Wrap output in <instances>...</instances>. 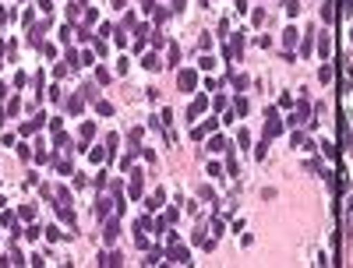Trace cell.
Segmentation results:
<instances>
[{
	"label": "cell",
	"mask_w": 353,
	"mask_h": 268,
	"mask_svg": "<svg viewBox=\"0 0 353 268\" xmlns=\"http://www.w3.org/2000/svg\"><path fill=\"white\" fill-rule=\"evenodd\" d=\"M128 194H131V198H141V169L131 173V187H128Z\"/></svg>",
	"instance_id": "10"
},
{
	"label": "cell",
	"mask_w": 353,
	"mask_h": 268,
	"mask_svg": "<svg viewBox=\"0 0 353 268\" xmlns=\"http://www.w3.org/2000/svg\"><path fill=\"white\" fill-rule=\"evenodd\" d=\"M293 148H301V152H311V138H307V134H293Z\"/></svg>",
	"instance_id": "13"
},
{
	"label": "cell",
	"mask_w": 353,
	"mask_h": 268,
	"mask_svg": "<svg viewBox=\"0 0 353 268\" xmlns=\"http://www.w3.org/2000/svg\"><path fill=\"white\" fill-rule=\"evenodd\" d=\"M318 78H321V81H325V85L332 81V64H329V61H325V68H321V74H318Z\"/></svg>",
	"instance_id": "19"
},
{
	"label": "cell",
	"mask_w": 353,
	"mask_h": 268,
	"mask_svg": "<svg viewBox=\"0 0 353 268\" xmlns=\"http://www.w3.org/2000/svg\"><path fill=\"white\" fill-rule=\"evenodd\" d=\"M216 127H219V121H205L201 127H194V131H191V138H194V141H201L205 134H209V131H216Z\"/></svg>",
	"instance_id": "9"
},
{
	"label": "cell",
	"mask_w": 353,
	"mask_h": 268,
	"mask_svg": "<svg viewBox=\"0 0 353 268\" xmlns=\"http://www.w3.org/2000/svg\"><path fill=\"white\" fill-rule=\"evenodd\" d=\"M113 8H124V0H113Z\"/></svg>",
	"instance_id": "31"
},
{
	"label": "cell",
	"mask_w": 353,
	"mask_h": 268,
	"mask_svg": "<svg viewBox=\"0 0 353 268\" xmlns=\"http://www.w3.org/2000/svg\"><path fill=\"white\" fill-rule=\"evenodd\" d=\"M71 36H74V28H71V25H64V28H61V39H64V43H71Z\"/></svg>",
	"instance_id": "23"
},
{
	"label": "cell",
	"mask_w": 353,
	"mask_h": 268,
	"mask_svg": "<svg viewBox=\"0 0 353 268\" xmlns=\"http://www.w3.org/2000/svg\"><path fill=\"white\" fill-rule=\"evenodd\" d=\"M321 18H325V25H332V21H336V11H332V4H325V8H321Z\"/></svg>",
	"instance_id": "18"
},
{
	"label": "cell",
	"mask_w": 353,
	"mask_h": 268,
	"mask_svg": "<svg viewBox=\"0 0 353 268\" xmlns=\"http://www.w3.org/2000/svg\"><path fill=\"white\" fill-rule=\"evenodd\" d=\"M176 85H181V92H194V88H198V74L188 68V71L176 74Z\"/></svg>",
	"instance_id": "4"
},
{
	"label": "cell",
	"mask_w": 353,
	"mask_h": 268,
	"mask_svg": "<svg viewBox=\"0 0 353 268\" xmlns=\"http://www.w3.org/2000/svg\"><path fill=\"white\" fill-rule=\"evenodd\" d=\"M209 148H212V152H223V148H226V138H212Z\"/></svg>",
	"instance_id": "21"
},
{
	"label": "cell",
	"mask_w": 353,
	"mask_h": 268,
	"mask_svg": "<svg viewBox=\"0 0 353 268\" xmlns=\"http://www.w3.org/2000/svg\"><path fill=\"white\" fill-rule=\"evenodd\" d=\"M205 110H209V96H198V99L191 103V110H188V121H194V116H201Z\"/></svg>",
	"instance_id": "7"
},
{
	"label": "cell",
	"mask_w": 353,
	"mask_h": 268,
	"mask_svg": "<svg viewBox=\"0 0 353 268\" xmlns=\"http://www.w3.org/2000/svg\"><path fill=\"white\" fill-rule=\"evenodd\" d=\"M233 113L244 116V113H248V99H233Z\"/></svg>",
	"instance_id": "20"
},
{
	"label": "cell",
	"mask_w": 353,
	"mask_h": 268,
	"mask_svg": "<svg viewBox=\"0 0 353 268\" xmlns=\"http://www.w3.org/2000/svg\"><path fill=\"white\" fill-rule=\"evenodd\" d=\"M297 39H301L297 28H286V32H283V43H286V46H297Z\"/></svg>",
	"instance_id": "15"
},
{
	"label": "cell",
	"mask_w": 353,
	"mask_h": 268,
	"mask_svg": "<svg viewBox=\"0 0 353 268\" xmlns=\"http://www.w3.org/2000/svg\"><path fill=\"white\" fill-rule=\"evenodd\" d=\"M68 110H71V113H81V99H78V96H74V99H71V103H68Z\"/></svg>",
	"instance_id": "26"
},
{
	"label": "cell",
	"mask_w": 353,
	"mask_h": 268,
	"mask_svg": "<svg viewBox=\"0 0 353 268\" xmlns=\"http://www.w3.org/2000/svg\"><path fill=\"white\" fill-rule=\"evenodd\" d=\"M106 226H103V244H117V236H121V223H117L113 216L110 219H103Z\"/></svg>",
	"instance_id": "3"
},
{
	"label": "cell",
	"mask_w": 353,
	"mask_h": 268,
	"mask_svg": "<svg viewBox=\"0 0 353 268\" xmlns=\"http://www.w3.org/2000/svg\"><path fill=\"white\" fill-rule=\"evenodd\" d=\"M279 131H283L279 113H276V110H265V138H276Z\"/></svg>",
	"instance_id": "2"
},
{
	"label": "cell",
	"mask_w": 353,
	"mask_h": 268,
	"mask_svg": "<svg viewBox=\"0 0 353 268\" xmlns=\"http://www.w3.org/2000/svg\"><path fill=\"white\" fill-rule=\"evenodd\" d=\"M286 124H293V127H297V124H314V121H311V110H307V103H301L297 110H293V116H290Z\"/></svg>",
	"instance_id": "5"
},
{
	"label": "cell",
	"mask_w": 353,
	"mask_h": 268,
	"mask_svg": "<svg viewBox=\"0 0 353 268\" xmlns=\"http://www.w3.org/2000/svg\"><path fill=\"white\" fill-rule=\"evenodd\" d=\"M166 258H170L173 265H188V261H191V251L181 244V236H176V233H170V247H166Z\"/></svg>",
	"instance_id": "1"
},
{
	"label": "cell",
	"mask_w": 353,
	"mask_h": 268,
	"mask_svg": "<svg viewBox=\"0 0 353 268\" xmlns=\"http://www.w3.org/2000/svg\"><path fill=\"white\" fill-rule=\"evenodd\" d=\"M318 53H321V61H329V56H332V36H329V32H321V39H318Z\"/></svg>",
	"instance_id": "8"
},
{
	"label": "cell",
	"mask_w": 353,
	"mask_h": 268,
	"mask_svg": "<svg viewBox=\"0 0 353 268\" xmlns=\"http://www.w3.org/2000/svg\"><path fill=\"white\" fill-rule=\"evenodd\" d=\"M39 8H43V14H50V11H53V4H50V0H39Z\"/></svg>",
	"instance_id": "29"
},
{
	"label": "cell",
	"mask_w": 353,
	"mask_h": 268,
	"mask_svg": "<svg viewBox=\"0 0 353 268\" xmlns=\"http://www.w3.org/2000/svg\"><path fill=\"white\" fill-rule=\"evenodd\" d=\"M212 64H216L212 56H201V61H198V68H201V71H212Z\"/></svg>",
	"instance_id": "22"
},
{
	"label": "cell",
	"mask_w": 353,
	"mask_h": 268,
	"mask_svg": "<svg viewBox=\"0 0 353 268\" xmlns=\"http://www.w3.org/2000/svg\"><path fill=\"white\" fill-rule=\"evenodd\" d=\"M170 64H181V46L170 43Z\"/></svg>",
	"instance_id": "17"
},
{
	"label": "cell",
	"mask_w": 353,
	"mask_h": 268,
	"mask_svg": "<svg viewBox=\"0 0 353 268\" xmlns=\"http://www.w3.org/2000/svg\"><path fill=\"white\" fill-rule=\"evenodd\" d=\"M346 226H350V233H353V201H350V208H346Z\"/></svg>",
	"instance_id": "27"
},
{
	"label": "cell",
	"mask_w": 353,
	"mask_h": 268,
	"mask_svg": "<svg viewBox=\"0 0 353 268\" xmlns=\"http://www.w3.org/2000/svg\"><path fill=\"white\" fill-rule=\"evenodd\" d=\"M78 134H81V148H85V141L96 134V124H81V131H78Z\"/></svg>",
	"instance_id": "14"
},
{
	"label": "cell",
	"mask_w": 353,
	"mask_h": 268,
	"mask_svg": "<svg viewBox=\"0 0 353 268\" xmlns=\"http://www.w3.org/2000/svg\"><path fill=\"white\" fill-rule=\"evenodd\" d=\"M209 229H212V240H216V236L223 233V223H219V219H212V226H209Z\"/></svg>",
	"instance_id": "25"
},
{
	"label": "cell",
	"mask_w": 353,
	"mask_h": 268,
	"mask_svg": "<svg viewBox=\"0 0 353 268\" xmlns=\"http://www.w3.org/2000/svg\"><path fill=\"white\" fill-rule=\"evenodd\" d=\"M163 201H166V194H163V191H156V194L149 198V205H145V208H149V212H159V208H163Z\"/></svg>",
	"instance_id": "12"
},
{
	"label": "cell",
	"mask_w": 353,
	"mask_h": 268,
	"mask_svg": "<svg viewBox=\"0 0 353 268\" xmlns=\"http://www.w3.org/2000/svg\"><path fill=\"white\" fill-rule=\"evenodd\" d=\"M81 8H85V4H81V0H74V4H68V18L74 21V18L81 14Z\"/></svg>",
	"instance_id": "16"
},
{
	"label": "cell",
	"mask_w": 353,
	"mask_h": 268,
	"mask_svg": "<svg viewBox=\"0 0 353 268\" xmlns=\"http://www.w3.org/2000/svg\"><path fill=\"white\" fill-rule=\"evenodd\" d=\"M301 11V4H297V0H286V14H297Z\"/></svg>",
	"instance_id": "24"
},
{
	"label": "cell",
	"mask_w": 353,
	"mask_h": 268,
	"mask_svg": "<svg viewBox=\"0 0 353 268\" xmlns=\"http://www.w3.org/2000/svg\"><path fill=\"white\" fill-rule=\"evenodd\" d=\"M244 53V36L237 32V36H233L230 39V46H226V61H237V56Z\"/></svg>",
	"instance_id": "6"
},
{
	"label": "cell",
	"mask_w": 353,
	"mask_h": 268,
	"mask_svg": "<svg viewBox=\"0 0 353 268\" xmlns=\"http://www.w3.org/2000/svg\"><path fill=\"white\" fill-rule=\"evenodd\" d=\"M343 14H350V18H353V0H343Z\"/></svg>",
	"instance_id": "28"
},
{
	"label": "cell",
	"mask_w": 353,
	"mask_h": 268,
	"mask_svg": "<svg viewBox=\"0 0 353 268\" xmlns=\"http://www.w3.org/2000/svg\"><path fill=\"white\" fill-rule=\"evenodd\" d=\"M141 68H149V71H159V68H163V61H159V53H145V61H141Z\"/></svg>",
	"instance_id": "11"
},
{
	"label": "cell",
	"mask_w": 353,
	"mask_h": 268,
	"mask_svg": "<svg viewBox=\"0 0 353 268\" xmlns=\"http://www.w3.org/2000/svg\"><path fill=\"white\" fill-rule=\"evenodd\" d=\"M188 8V0H173V11H184Z\"/></svg>",
	"instance_id": "30"
}]
</instances>
